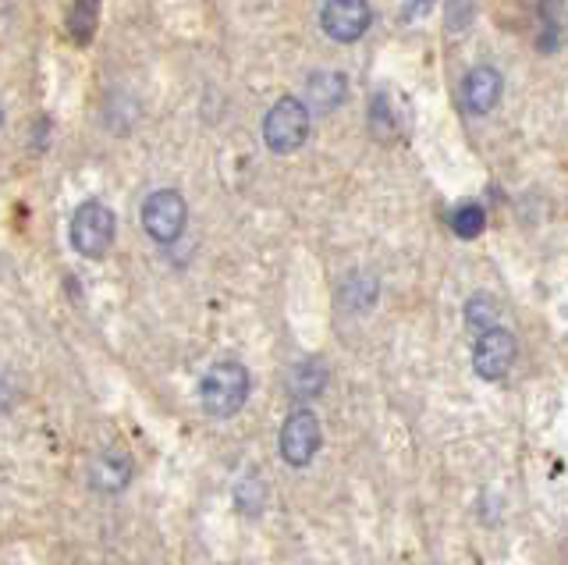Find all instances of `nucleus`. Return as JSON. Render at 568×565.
Wrapping results in <instances>:
<instances>
[{
	"label": "nucleus",
	"instance_id": "1",
	"mask_svg": "<svg viewBox=\"0 0 568 565\" xmlns=\"http://www.w3.org/2000/svg\"><path fill=\"white\" fill-rule=\"evenodd\" d=\"M200 398L210 416H217V420L235 416L248 398V370L235 360L210 366V374L200 384Z\"/></svg>",
	"mask_w": 568,
	"mask_h": 565
},
{
	"label": "nucleus",
	"instance_id": "2",
	"mask_svg": "<svg viewBox=\"0 0 568 565\" xmlns=\"http://www.w3.org/2000/svg\"><path fill=\"white\" fill-rule=\"evenodd\" d=\"M310 135V108L295 97H281L263 121V139L274 153H292Z\"/></svg>",
	"mask_w": 568,
	"mask_h": 565
},
{
	"label": "nucleus",
	"instance_id": "3",
	"mask_svg": "<svg viewBox=\"0 0 568 565\" xmlns=\"http://www.w3.org/2000/svg\"><path fill=\"white\" fill-rule=\"evenodd\" d=\"M111 239H114V214L111 210L97 200L82 203L75 210V218H71V245H75V253L97 260L106 253Z\"/></svg>",
	"mask_w": 568,
	"mask_h": 565
},
{
	"label": "nucleus",
	"instance_id": "4",
	"mask_svg": "<svg viewBox=\"0 0 568 565\" xmlns=\"http://www.w3.org/2000/svg\"><path fill=\"white\" fill-rule=\"evenodd\" d=\"M281 458L288 466H310L313 455L320 452V420L313 410H295L281 427Z\"/></svg>",
	"mask_w": 568,
	"mask_h": 565
},
{
	"label": "nucleus",
	"instance_id": "5",
	"mask_svg": "<svg viewBox=\"0 0 568 565\" xmlns=\"http://www.w3.org/2000/svg\"><path fill=\"white\" fill-rule=\"evenodd\" d=\"M142 224L156 242H174L185 228V200L174 189H160L142 206Z\"/></svg>",
	"mask_w": 568,
	"mask_h": 565
},
{
	"label": "nucleus",
	"instance_id": "6",
	"mask_svg": "<svg viewBox=\"0 0 568 565\" xmlns=\"http://www.w3.org/2000/svg\"><path fill=\"white\" fill-rule=\"evenodd\" d=\"M515 352H519V345H515L511 331L490 327L479 334V342L473 349V370L484 381H501L515 363Z\"/></svg>",
	"mask_w": 568,
	"mask_h": 565
},
{
	"label": "nucleus",
	"instance_id": "7",
	"mask_svg": "<svg viewBox=\"0 0 568 565\" xmlns=\"http://www.w3.org/2000/svg\"><path fill=\"white\" fill-rule=\"evenodd\" d=\"M320 22H324V32L331 40L352 43L369 29V4L366 0H327Z\"/></svg>",
	"mask_w": 568,
	"mask_h": 565
},
{
	"label": "nucleus",
	"instance_id": "8",
	"mask_svg": "<svg viewBox=\"0 0 568 565\" xmlns=\"http://www.w3.org/2000/svg\"><path fill=\"white\" fill-rule=\"evenodd\" d=\"M497 97H501V75H497V68L484 64V68H473L466 75V85H462V100H466V108L473 114H487Z\"/></svg>",
	"mask_w": 568,
	"mask_h": 565
},
{
	"label": "nucleus",
	"instance_id": "9",
	"mask_svg": "<svg viewBox=\"0 0 568 565\" xmlns=\"http://www.w3.org/2000/svg\"><path fill=\"white\" fill-rule=\"evenodd\" d=\"M132 481V458L124 452H103L93 466V484L97 491H121Z\"/></svg>",
	"mask_w": 568,
	"mask_h": 565
},
{
	"label": "nucleus",
	"instance_id": "10",
	"mask_svg": "<svg viewBox=\"0 0 568 565\" xmlns=\"http://www.w3.org/2000/svg\"><path fill=\"white\" fill-rule=\"evenodd\" d=\"M345 93H348L345 79H342V75H334V72H316V75L306 82V100L313 103V108H320V111L337 108V103L345 100Z\"/></svg>",
	"mask_w": 568,
	"mask_h": 565
},
{
	"label": "nucleus",
	"instance_id": "11",
	"mask_svg": "<svg viewBox=\"0 0 568 565\" xmlns=\"http://www.w3.org/2000/svg\"><path fill=\"white\" fill-rule=\"evenodd\" d=\"M97 19H100V0H75L71 4V40L85 47L97 32Z\"/></svg>",
	"mask_w": 568,
	"mask_h": 565
},
{
	"label": "nucleus",
	"instance_id": "12",
	"mask_svg": "<svg viewBox=\"0 0 568 565\" xmlns=\"http://www.w3.org/2000/svg\"><path fill=\"white\" fill-rule=\"evenodd\" d=\"M487 228V210L479 203H462L452 214V232L458 239H476Z\"/></svg>",
	"mask_w": 568,
	"mask_h": 565
},
{
	"label": "nucleus",
	"instance_id": "13",
	"mask_svg": "<svg viewBox=\"0 0 568 565\" xmlns=\"http://www.w3.org/2000/svg\"><path fill=\"white\" fill-rule=\"evenodd\" d=\"M497 313H501V306H497L490 295H473L466 306V324L473 331H490L497 324Z\"/></svg>",
	"mask_w": 568,
	"mask_h": 565
},
{
	"label": "nucleus",
	"instance_id": "14",
	"mask_svg": "<svg viewBox=\"0 0 568 565\" xmlns=\"http://www.w3.org/2000/svg\"><path fill=\"white\" fill-rule=\"evenodd\" d=\"M324 381H327L324 366H320V363H302V366H295V374H292V392L298 398H310V395L320 392V387H324Z\"/></svg>",
	"mask_w": 568,
	"mask_h": 565
},
{
	"label": "nucleus",
	"instance_id": "15",
	"mask_svg": "<svg viewBox=\"0 0 568 565\" xmlns=\"http://www.w3.org/2000/svg\"><path fill=\"white\" fill-rule=\"evenodd\" d=\"M473 19V0H452L448 4V29H466Z\"/></svg>",
	"mask_w": 568,
	"mask_h": 565
},
{
	"label": "nucleus",
	"instance_id": "16",
	"mask_svg": "<svg viewBox=\"0 0 568 565\" xmlns=\"http://www.w3.org/2000/svg\"><path fill=\"white\" fill-rule=\"evenodd\" d=\"M430 4H434V0H413V4L405 8V22H413V14H416V11H426Z\"/></svg>",
	"mask_w": 568,
	"mask_h": 565
}]
</instances>
